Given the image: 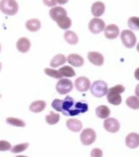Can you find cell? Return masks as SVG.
Returning a JSON list of instances; mask_svg holds the SVG:
<instances>
[{
  "mask_svg": "<svg viewBox=\"0 0 139 157\" xmlns=\"http://www.w3.org/2000/svg\"><path fill=\"white\" fill-rule=\"evenodd\" d=\"M127 105L133 109H139V99L136 96H130L128 97L126 101Z\"/></svg>",
  "mask_w": 139,
  "mask_h": 157,
  "instance_id": "cell-28",
  "label": "cell"
},
{
  "mask_svg": "<svg viewBox=\"0 0 139 157\" xmlns=\"http://www.w3.org/2000/svg\"><path fill=\"white\" fill-rule=\"evenodd\" d=\"M43 2L48 7L54 6L56 5V3H57L56 1H52V0L51 1H43Z\"/></svg>",
  "mask_w": 139,
  "mask_h": 157,
  "instance_id": "cell-34",
  "label": "cell"
},
{
  "mask_svg": "<svg viewBox=\"0 0 139 157\" xmlns=\"http://www.w3.org/2000/svg\"><path fill=\"white\" fill-rule=\"evenodd\" d=\"M120 38L123 45L129 49L134 47L137 43V37L134 32L130 29L123 30L121 33Z\"/></svg>",
  "mask_w": 139,
  "mask_h": 157,
  "instance_id": "cell-5",
  "label": "cell"
},
{
  "mask_svg": "<svg viewBox=\"0 0 139 157\" xmlns=\"http://www.w3.org/2000/svg\"><path fill=\"white\" fill-rule=\"evenodd\" d=\"M105 27V23L104 20L97 17L92 19L89 24V29L93 34H98L102 32Z\"/></svg>",
  "mask_w": 139,
  "mask_h": 157,
  "instance_id": "cell-8",
  "label": "cell"
},
{
  "mask_svg": "<svg viewBox=\"0 0 139 157\" xmlns=\"http://www.w3.org/2000/svg\"><path fill=\"white\" fill-rule=\"evenodd\" d=\"M67 61L68 63L75 67H80L84 63V59L83 57L77 54H72L68 55Z\"/></svg>",
  "mask_w": 139,
  "mask_h": 157,
  "instance_id": "cell-14",
  "label": "cell"
},
{
  "mask_svg": "<svg viewBox=\"0 0 139 157\" xmlns=\"http://www.w3.org/2000/svg\"><path fill=\"white\" fill-rule=\"evenodd\" d=\"M52 107L61 112L64 115L73 116L84 113L88 110V105L85 101H75L70 96H66L64 100L55 99L52 103Z\"/></svg>",
  "mask_w": 139,
  "mask_h": 157,
  "instance_id": "cell-1",
  "label": "cell"
},
{
  "mask_svg": "<svg viewBox=\"0 0 139 157\" xmlns=\"http://www.w3.org/2000/svg\"><path fill=\"white\" fill-rule=\"evenodd\" d=\"M12 147L9 142L5 140H0V151H7L10 150Z\"/></svg>",
  "mask_w": 139,
  "mask_h": 157,
  "instance_id": "cell-32",
  "label": "cell"
},
{
  "mask_svg": "<svg viewBox=\"0 0 139 157\" xmlns=\"http://www.w3.org/2000/svg\"><path fill=\"white\" fill-rule=\"evenodd\" d=\"M120 33V29L116 25H108L105 27L104 30L105 37L109 39H114L116 38Z\"/></svg>",
  "mask_w": 139,
  "mask_h": 157,
  "instance_id": "cell-12",
  "label": "cell"
},
{
  "mask_svg": "<svg viewBox=\"0 0 139 157\" xmlns=\"http://www.w3.org/2000/svg\"><path fill=\"white\" fill-rule=\"evenodd\" d=\"M109 108L105 105H100L96 109V114L98 117L104 119L108 117L110 115Z\"/></svg>",
  "mask_w": 139,
  "mask_h": 157,
  "instance_id": "cell-23",
  "label": "cell"
},
{
  "mask_svg": "<svg viewBox=\"0 0 139 157\" xmlns=\"http://www.w3.org/2000/svg\"><path fill=\"white\" fill-rule=\"evenodd\" d=\"M25 26L30 32H37L41 28V22L39 19L34 18L27 20Z\"/></svg>",
  "mask_w": 139,
  "mask_h": 157,
  "instance_id": "cell-20",
  "label": "cell"
},
{
  "mask_svg": "<svg viewBox=\"0 0 139 157\" xmlns=\"http://www.w3.org/2000/svg\"><path fill=\"white\" fill-rule=\"evenodd\" d=\"M64 39L70 45H76L78 42V37L75 32L70 30L67 31L64 33Z\"/></svg>",
  "mask_w": 139,
  "mask_h": 157,
  "instance_id": "cell-24",
  "label": "cell"
},
{
  "mask_svg": "<svg viewBox=\"0 0 139 157\" xmlns=\"http://www.w3.org/2000/svg\"><path fill=\"white\" fill-rule=\"evenodd\" d=\"M89 61L96 66H101L104 63V59L102 54L97 52H88Z\"/></svg>",
  "mask_w": 139,
  "mask_h": 157,
  "instance_id": "cell-11",
  "label": "cell"
},
{
  "mask_svg": "<svg viewBox=\"0 0 139 157\" xmlns=\"http://www.w3.org/2000/svg\"><path fill=\"white\" fill-rule=\"evenodd\" d=\"M90 155L91 157H102V151L100 148H95L91 151Z\"/></svg>",
  "mask_w": 139,
  "mask_h": 157,
  "instance_id": "cell-33",
  "label": "cell"
},
{
  "mask_svg": "<svg viewBox=\"0 0 139 157\" xmlns=\"http://www.w3.org/2000/svg\"><path fill=\"white\" fill-rule=\"evenodd\" d=\"M75 85L77 91L83 92L88 91L90 87L91 82L88 78L86 76H80L76 78Z\"/></svg>",
  "mask_w": 139,
  "mask_h": 157,
  "instance_id": "cell-10",
  "label": "cell"
},
{
  "mask_svg": "<svg viewBox=\"0 0 139 157\" xmlns=\"http://www.w3.org/2000/svg\"><path fill=\"white\" fill-rule=\"evenodd\" d=\"M139 140L138 134L136 132H131L126 137L125 143L127 147L132 149H134L139 146Z\"/></svg>",
  "mask_w": 139,
  "mask_h": 157,
  "instance_id": "cell-13",
  "label": "cell"
},
{
  "mask_svg": "<svg viewBox=\"0 0 139 157\" xmlns=\"http://www.w3.org/2000/svg\"><path fill=\"white\" fill-rule=\"evenodd\" d=\"M1 94H0V98H1Z\"/></svg>",
  "mask_w": 139,
  "mask_h": 157,
  "instance_id": "cell-38",
  "label": "cell"
},
{
  "mask_svg": "<svg viewBox=\"0 0 139 157\" xmlns=\"http://www.w3.org/2000/svg\"><path fill=\"white\" fill-rule=\"evenodd\" d=\"M28 146H29V144L28 142L20 144L15 145L12 148L10 151L13 153H19L24 152L27 149Z\"/></svg>",
  "mask_w": 139,
  "mask_h": 157,
  "instance_id": "cell-30",
  "label": "cell"
},
{
  "mask_svg": "<svg viewBox=\"0 0 139 157\" xmlns=\"http://www.w3.org/2000/svg\"><path fill=\"white\" fill-rule=\"evenodd\" d=\"M46 106V103L44 101H36L32 102L29 105V110L33 113H39L44 110Z\"/></svg>",
  "mask_w": 139,
  "mask_h": 157,
  "instance_id": "cell-19",
  "label": "cell"
},
{
  "mask_svg": "<svg viewBox=\"0 0 139 157\" xmlns=\"http://www.w3.org/2000/svg\"><path fill=\"white\" fill-rule=\"evenodd\" d=\"M45 120L50 125L56 124L60 120V115L54 113L53 111H51L49 115L45 116Z\"/></svg>",
  "mask_w": 139,
  "mask_h": 157,
  "instance_id": "cell-25",
  "label": "cell"
},
{
  "mask_svg": "<svg viewBox=\"0 0 139 157\" xmlns=\"http://www.w3.org/2000/svg\"><path fill=\"white\" fill-rule=\"evenodd\" d=\"M31 46V43L28 38L26 37L20 38L16 43V48L20 52L26 53L29 51Z\"/></svg>",
  "mask_w": 139,
  "mask_h": 157,
  "instance_id": "cell-15",
  "label": "cell"
},
{
  "mask_svg": "<svg viewBox=\"0 0 139 157\" xmlns=\"http://www.w3.org/2000/svg\"><path fill=\"white\" fill-rule=\"evenodd\" d=\"M128 25L130 29L133 30L139 31V19L137 17H132L128 20Z\"/></svg>",
  "mask_w": 139,
  "mask_h": 157,
  "instance_id": "cell-29",
  "label": "cell"
},
{
  "mask_svg": "<svg viewBox=\"0 0 139 157\" xmlns=\"http://www.w3.org/2000/svg\"><path fill=\"white\" fill-rule=\"evenodd\" d=\"M105 6L104 3L97 1L93 3L91 6V13L93 16L99 17L102 16L105 12Z\"/></svg>",
  "mask_w": 139,
  "mask_h": 157,
  "instance_id": "cell-16",
  "label": "cell"
},
{
  "mask_svg": "<svg viewBox=\"0 0 139 157\" xmlns=\"http://www.w3.org/2000/svg\"><path fill=\"white\" fill-rule=\"evenodd\" d=\"M2 63H1V62H0V71H1V69H2Z\"/></svg>",
  "mask_w": 139,
  "mask_h": 157,
  "instance_id": "cell-36",
  "label": "cell"
},
{
  "mask_svg": "<svg viewBox=\"0 0 139 157\" xmlns=\"http://www.w3.org/2000/svg\"><path fill=\"white\" fill-rule=\"evenodd\" d=\"M59 72L62 76L65 77H73L76 75V72L71 67L65 66L59 69Z\"/></svg>",
  "mask_w": 139,
  "mask_h": 157,
  "instance_id": "cell-26",
  "label": "cell"
},
{
  "mask_svg": "<svg viewBox=\"0 0 139 157\" xmlns=\"http://www.w3.org/2000/svg\"><path fill=\"white\" fill-rule=\"evenodd\" d=\"M66 62V57L63 54H57L53 57L50 62V66L53 68H57Z\"/></svg>",
  "mask_w": 139,
  "mask_h": 157,
  "instance_id": "cell-22",
  "label": "cell"
},
{
  "mask_svg": "<svg viewBox=\"0 0 139 157\" xmlns=\"http://www.w3.org/2000/svg\"><path fill=\"white\" fill-rule=\"evenodd\" d=\"M90 88V92L93 96L97 98H101L107 93V83L102 80L94 81Z\"/></svg>",
  "mask_w": 139,
  "mask_h": 157,
  "instance_id": "cell-4",
  "label": "cell"
},
{
  "mask_svg": "<svg viewBox=\"0 0 139 157\" xmlns=\"http://www.w3.org/2000/svg\"><path fill=\"white\" fill-rule=\"evenodd\" d=\"M66 124L68 129L73 132H79L83 127L82 123L77 119H68L66 121Z\"/></svg>",
  "mask_w": 139,
  "mask_h": 157,
  "instance_id": "cell-18",
  "label": "cell"
},
{
  "mask_svg": "<svg viewBox=\"0 0 139 157\" xmlns=\"http://www.w3.org/2000/svg\"><path fill=\"white\" fill-rule=\"evenodd\" d=\"M73 89L72 82L68 78H60L56 84V90L60 94H66Z\"/></svg>",
  "mask_w": 139,
  "mask_h": 157,
  "instance_id": "cell-7",
  "label": "cell"
},
{
  "mask_svg": "<svg viewBox=\"0 0 139 157\" xmlns=\"http://www.w3.org/2000/svg\"><path fill=\"white\" fill-rule=\"evenodd\" d=\"M49 14L52 19L54 21H56L57 19H58L59 17L64 15H67L68 13L66 10L64 8L61 7L60 6H57L49 10Z\"/></svg>",
  "mask_w": 139,
  "mask_h": 157,
  "instance_id": "cell-17",
  "label": "cell"
},
{
  "mask_svg": "<svg viewBox=\"0 0 139 157\" xmlns=\"http://www.w3.org/2000/svg\"><path fill=\"white\" fill-rule=\"evenodd\" d=\"M27 157V156H24V155H17V156H16V157Z\"/></svg>",
  "mask_w": 139,
  "mask_h": 157,
  "instance_id": "cell-35",
  "label": "cell"
},
{
  "mask_svg": "<svg viewBox=\"0 0 139 157\" xmlns=\"http://www.w3.org/2000/svg\"><path fill=\"white\" fill-rule=\"evenodd\" d=\"M125 91V87L122 85H117L108 90L107 98L108 103L114 105H119L122 103L121 94Z\"/></svg>",
  "mask_w": 139,
  "mask_h": 157,
  "instance_id": "cell-2",
  "label": "cell"
},
{
  "mask_svg": "<svg viewBox=\"0 0 139 157\" xmlns=\"http://www.w3.org/2000/svg\"><path fill=\"white\" fill-rule=\"evenodd\" d=\"M0 10L5 14L14 15L19 10V5L14 0H2L0 1Z\"/></svg>",
  "mask_w": 139,
  "mask_h": 157,
  "instance_id": "cell-3",
  "label": "cell"
},
{
  "mask_svg": "<svg viewBox=\"0 0 139 157\" xmlns=\"http://www.w3.org/2000/svg\"><path fill=\"white\" fill-rule=\"evenodd\" d=\"M103 127L108 132L115 133L120 129V124L119 121L114 118H108L104 121Z\"/></svg>",
  "mask_w": 139,
  "mask_h": 157,
  "instance_id": "cell-9",
  "label": "cell"
},
{
  "mask_svg": "<svg viewBox=\"0 0 139 157\" xmlns=\"http://www.w3.org/2000/svg\"><path fill=\"white\" fill-rule=\"evenodd\" d=\"M1 44H0V52H1Z\"/></svg>",
  "mask_w": 139,
  "mask_h": 157,
  "instance_id": "cell-37",
  "label": "cell"
},
{
  "mask_svg": "<svg viewBox=\"0 0 139 157\" xmlns=\"http://www.w3.org/2000/svg\"><path fill=\"white\" fill-rule=\"evenodd\" d=\"M44 73L46 74L47 75L54 78H61L63 77L58 71L49 68L44 69Z\"/></svg>",
  "mask_w": 139,
  "mask_h": 157,
  "instance_id": "cell-31",
  "label": "cell"
},
{
  "mask_svg": "<svg viewBox=\"0 0 139 157\" xmlns=\"http://www.w3.org/2000/svg\"><path fill=\"white\" fill-rule=\"evenodd\" d=\"M82 144L89 146L95 142L96 139V133L91 128H86L82 131L80 136Z\"/></svg>",
  "mask_w": 139,
  "mask_h": 157,
  "instance_id": "cell-6",
  "label": "cell"
},
{
  "mask_svg": "<svg viewBox=\"0 0 139 157\" xmlns=\"http://www.w3.org/2000/svg\"><path fill=\"white\" fill-rule=\"evenodd\" d=\"M56 21L59 27L61 29H68L72 25V20L67 15H64L59 17Z\"/></svg>",
  "mask_w": 139,
  "mask_h": 157,
  "instance_id": "cell-21",
  "label": "cell"
},
{
  "mask_svg": "<svg viewBox=\"0 0 139 157\" xmlns=\"http://www.w3.org/2000/svg\"><path fill=\"white\" fill-rule=\"evenodd\" d=\"M6 122L10 125L19 127H24L26 126V123L24 121L19 118L14 117H8L6 119Z\"/></svg>",
  "mask_w": 139,
  "mask_h": 157,
  "instance_id": "cell-27",
  "label": "cell"
}]
</instances>
